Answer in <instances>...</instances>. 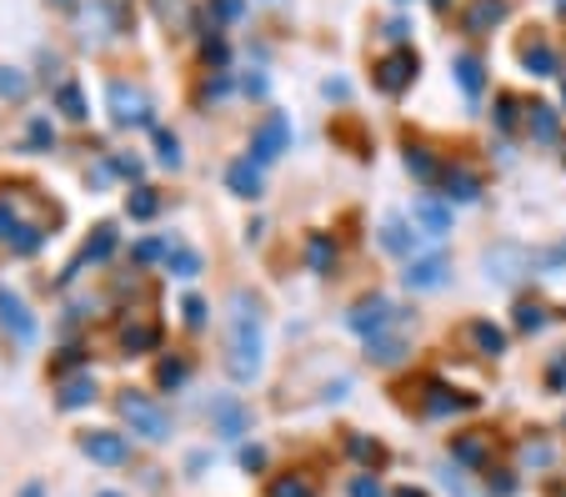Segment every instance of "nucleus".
Wrapping results in <instances>:
<instances>
[{"label": "nucleus", "instance_id": "f257e3e1", "mask_svg": "<svg viewBox=\"0 0 566 497\" xmlns=\"http://www.w3.org/2000/svg\"><path fill=\"white\" fill-rule=\"evenodd\" d=\"M261 352H266V317L251 292L231 297V332H226V372L235 382H251L261 372Z\"/></svg>", "mask_w": 566, "mask_h": 497}, {"label": "nucleus", "instance_id": "f03ea898", "mask_svg": "<svg viewBox=\"0 0 566 497\" xmlns=\"http://www.w3.org/2000/svg\"><path fill=\"white\" fill-rule=\"evenodd\" d=\"M120 417L130 422V433H140L146 443H166L171 437V417H166V407H160L156 397H146V392H120Z\"/></svg>", "mask_w": 566, "mask_h": 497}, {"label": "nucleus", "instance_id": "7ed1b4c3", "mask_svg": "<svg viewBox=\"0 0 566 497\" xmlns=\"http://www.w3.org/2000/svg\"><path fill=\"white\" fill-rule=\"evenodd\" d=\"M45 241V227L31 217H21V206H15V196L0 191V247L21 251V257H31V251H41Z\"/></svg>", "mask_w": 566, "mask_h": 497}, {"label": "nucleus", "instance_id": "20e7f679", "mask_svg": "<svg viewBox=\"0 0 566 497\" xmlns=\"http://www.w3.org/2000/svg\"><path fill=\"white\" fill-rule=\"evenodd\" d=\"M417 71H421V55L411 51V45H396L391 55H381V61L371 65V81L381 96H401V91H411Z\"/></svg>", "mask_w": 566, "mask_h": 497}, {"label": "nucleus", "instance_id": "39448f33", "mask_svg": "<svg viewBox=\"0 0 566 497\" xmlns=\"http://www.w3.org/2000/svg\"><path fill=\"white\" fill-rule=\"evenodd\" d=\"M451 336H457V346L461 352H471V358H486V362L506 358V332L492 322V317H467Z\"/></svg>", "mask_w": 566, "mask_h": 497}, {"label": "nucleus", "instance_id": "423d86ee", "mask_svg": "<svg viewBox=\"0 0 566 497\" xmlns=\"http://www.w3.org/2000/svg\"><path fill=\"white\" fill-rule=\"evenodd\" d=\"M346 322H352V332H361L366 342H371V336L396 332V327H401V312H396L391 297H361V302L352 307V317H346Z\"/></svg>", "mask_w": 566, "mask_h": 497}, {"label": "nucleus", "instance_id": "0eeeda50", "mask_svg": "<svg viewBox=\"0 0 566 497\" xmlns=\"http://www.w3.org/2000/svg\"><path fill=\"white\" fill-rule=\"evenodd\" d=\"M281 152H291V121L281 116V111H271V116L256 126V136H251V162L271 166Z\"/></svg>", "mask_w": 566, "mask_h": 497}, {"label": "nucleus", "instance_id": "6e6552de", "mask_svg": "<svg viewBox=\"0 0 566 497\" xmlns=\"http://www.w3.org/2000/svg\"><path fill=\"white\" fill-rule=\"evenodd\" d=\"M516 6H522V0H471L467 11H461V31H467V35H492V31H502V25L512 21Z\"/></svg>", "mask_w": 566, "mask_h": 497}, {"label": "nucleus", "instance_id": "1a4fd4ad", "mask_svg": "<svg viewBox=\"0 0 566 497\" xmlns=\"http://www.w3.org/2000/svg\"><path fill=\"white\" fill-rule=\"evenodd\" d=\"M106 96H111V116H116V126H150V101H146L140 86H130V81H111Z\"/></svg>", "mask_w": 566, "mask_h": 497}, {"label": "nucleus", "instance_id": "9d476101", "mask_svg": "<svg viewBox=\"0 0 566 497\" xmlns=\"http://www.w3.org/2000/svg\"><path fill=\"white\" fill-rule=\"evenodd\" d=\"M516 55H522V65L532 71V76H562V55H556L552 35L542 31V25H532V35H526L522 45H516Z\"/></svg>", "mask_w": 566, "mask_h": 497}, {"label": "nucleus", "instance_id": "9b49d317", "mask_svg": "<svg viewBox=\"0 0 566 497\" xmlns=\"http://www.w3.org/2000/svg\"><path fill=\"white\" fill-rule=\"evenodd\" d=\"M81 453H86L91 463H101V467H120V463H130L126 437L111 433V427H96V433H81Z\"/></svg>", "mask_w": 566, "mask_h": 497}, {"label": "nucleus", "instance_id": "f8f14e48", "mask_svg": "<svg viewBox=\"0 0 566 497\" xmlns=\"http://www.w3.org/2000/svg\"><path fill=\"white\" fill-rule=\"evenodd\" d=\"M411 227H417L421 237H447L451 231V201L447 196H417V206H411Z\"/></svg>", "mask_w": 566, "mask_h": 497}, {"label": "nucleus", "instance_id": "ddd939ff", "mask_svg": "<svg viewBox=\"0 0 566 497\" xmlns=\"http://www.w3.org/2000/svg\"><path fill=\"white\" fill-rule=\"evenodd\" d=\"M481 191H486V182H481L476 166L447 162V172H441V196H447V201H476Z\"/></svg>", "mask_w": 566, "mask_h": 497}, {"label": "nucleus", "instance_id": "4468645a", "mask_svg": "<svg viewBox=\"0 0 566 497\" xmlns=\"http://www.w3.org/2000/svg\"><path fill=\"white\" fill-rule=\"evenodd\" d=\"M401 281H407L411 292H437V287L451 281V261L447 257H417V261H407Z\"/></svg>", "mask_w": 566, "mask_h": 497}, {"label": "nucleus", "instance_id": "2eb2a0df", "mask_svg": "<svg viewBox=\"0 0 566 497\" xmlns=\"http://www.w3.org/2000/svg\"><path fill=\"white\" fill-rule=\"evenodd\" d=\"M0 322H6V332H11L21 346L35 342V317H31V307L11 292V287H0Z\"/></svg>", "mask_w": 566, "mask_h": 497}, {"label": "nucleus", "instance_id": "dca6fc26", "mask_svg": "<svg viewBox=\"0 0 566 497\" xmlns=\"http://www.w3.org/2000/svg\"><path fill=\"white\" fill-rule=\"evenodd\" d=\"M381 247L391 251V257H401V261H417L421 231H417V227H407L401 217H386V221H381Z\"/></svg>", "mask_w": 566, "mask_h": 497}, {"label": "nucleus", "instance_id": "f3484780", "mask_svg": "<svg viewBox=\"0 0 566 497\" xmlns=\"http://www.w3.org/2000/svg\"><path fill=\"white\" fill-rule=\"evenodd\" d=\"M526 136L552 146V141L562 136V111H556L552 101H532V106H526Z\"/></svg>", "mask_w": 566, "mask_h": 497}, {"label": "nucleus", "instance_id": "a211bd4d", "mask_svg": "<svg viewBox=\"0 0 566 497\" xmlns=\"http://www.w3.org/2000/svg\"><path fill=\"white\" fill-rule=\"evenodd\" d=\"M407 172L417 176L421 186H437L441 172H447V162H441L437 152H431L427 141H407Z\"/></svg>", "mask_w": 566, "mask_h": 497}, {"label": "nucleus", "instance_id": "6ab92c4d", "mask_svg": "<svg viewBox=\"0 0 566 497\" xmlns=\"http://www.w3.org/2000/svg\"><path fill=\"white\" fill-rule=\"evenodd\" d=\"M451 457H461V463H471V467H492V433L451 437Z\"/></svg>", "mask_w": 566, "mask_h": 497}, {"label": "nucleus", "instance_id": "aec40b11", "mask_svg": "<svg viewBox=\"0 0 566 497\" xmlns=\"http://www.w3.org/2000/svg\"><path fill=\"white\" fill-rule=\"evenodd\" d=\"M226 186H231L235 196H247V201H256V196H261V166L251 162V156L231 162V166H226Z\"/></svg>", "mask_w": 566, "mask_h": 497}, {"label": "nucleus", "instance_id": "412c9836", "mask_svg": "<svg viewBox=\"0 0 566 497\" xmlns=\"http://www.w3.org/2000/svg\"><path fill=\"white\" fill-rule=\"evenodd\" d=\"M451 65H457V86L467 91V101H481V91H486V65H481V55L461 51Z\"/></svg>", "mask_w": 566, "mask_h": 497}, {"label": "nucleus", "instance_id": "4be33fe9", "mask_svg": "<svg viewBox=\"0 0 566 497\" xmlns=\"http://www.w3.org/2000/svg\"><path fill=\"white\" fill-rule=\"evenodd\" d=\"M211 422H216V433L221 437H241L247 433V407L235 397H216L211 402Z\"/></svg>", "mask_w": 566, "mask_h": 497}, {"label": "nucleus", "instance_id": "5701e85b", "mask_svg": "<svg viewBox=\"0 0 566 497\" xmlns=\"http://www.w3.org/2000/svg\"><path fill=\"white\" fill-rule=\"evenodd\" d=\"M366 358H371L376 367H396V362L407 358V336H396V332L371 336V342H366Z\"/></svg>", "mask_w": 566, "mask_h": 497}, {"label": "nucleus", "instance_id": "b1692460", "mask_svg": "<svg viewBox=\"0 0 566 497\" xmlns=\"http://www.w3.org/2000/svg\"><path fill=\"white\" fill-rule=\"evenodd\" d=\"M306 267H311V271H332V267H336V241H332V231H311V237H306Z\"/></svg>", "mask_w": 566, "mask_h": 497}, {"label": "nucleus", "instance_id": "393cba45", "mask_svg": "<svg viewBox=\"0 0 566 497\" xmlns=\"http://www.w3.org/2000/svg\"><path fill=\"white\" fill-rule=\"evenodd\" d=\"M421 407H427L431 417H447V412L471 407V397H457V392H447L441 382H427V397H421Z\"/></svg>", "mask_w": 566, "mask_h": 497}, {"label": "nucleus", "instance_id": "a878e982", "mask_svg": "<svg viewBox=\"0 0 566 497\" xmlns=\"http://www.w3.org/2000/svg\"><path fill=\"white\" fill-rule=\"evenodd\" d=\"M120 342H126V352H156L160 327L156 322H126L120 327Z\"/></svg>", "mask_w": 566, "mask_h": 497}, {"label": "nucleus", "instance_id": "bb28decb", "mask_svg": "<svg viewBox=\"0 0 566 497\" xmlns=\"http://www.w3.org/2000/svg\"><path fill=\"white\" fill-rule=\"evenodd\" d=\"M546 312H552L546 302H536V297H522V302H516V317H512L516 332H526V336L542 332V327H546Z\"/></svg>", "mask_w": 566, "mask_h": 497}, {"label": "nucleus", "instance_id": "cd10ccee", "mask_svg": "<svg viewBox=\"0 0 566 497\" xmlns=\"http://www.w3.org/2000/svg\"><path fill=\"white\" fill-rule=\"evenodd\" d=\"M496 126L502 131H522L526 126V106H522L516 91H502V96H496Z\"/></svg>", "mask_w": 566, "mask_h": 497}, {"label": "nucleus", "instance_id": "c85d7f7f", "mask_svg": "<svg viewBox=\"0 0 566 497\" xmlns=\"http://www.w3.org/2000/svg\"><path fill=\"white\" fill-rule=\"evenodd\" d=\"M91 397H96V382H91V377H75V382H65L61 407H86Z\"/></svg>", "mask_w": 566, "mask_h": 497}, {"label": "nucleus", "instance_id": "c756f323", "mask_svg": "<svg viewBox=\"0 0 566 497\" xmlns=\"http://www.w3.org/2000/svg\"><path fill=\"white\" fill-rule=\"evenodd\" d=\"M271 497H316V487H311L301 473H291V477H276V483H271Z\"/></svg>", "mask_w": 566, "mask_h": 497}, {"label": "nucleus", "instance_id": "7c9ffc66", "mask_svg": "<svg viewBox=\"0 0 566 497\" xmlns=\"http://www.w3.org/2000/svg\"><path fill=\"white\" fill-rule=\"evenodd\" d=\"M61 111L71 121H86V96H81V86H75V81H65V86H61Z\"/></svg>", "mask_w": 566, "mask_h": 497}, {"label": "nucleus", "instance_id": "2f4dec72", "mask_svg": "<svg viewBox=\"0 0 566 497\" xmlns=\"http://www.w3.org/2000/svg\"><path fill=\"white\" fill-rule=\"evenodd\" d=\"M166 267H171L176 277H196V271H201V257H196V251H186V247H171Z\"/></svg>", "mask_w": 566, "mask_h": 497}, {"label": "nucleus", "instance_id": "473e14b6", "mask_svg": "<svg viewBox=\"0 0 566 497\" xmlns=\"http://www.w3.org/2000/svg\"><path fill=\"white\" fill-rule=\"evenodd\" d=\"M156 191H150V186H136V191H130V217H140V221H146V217H156Z\"/></svg>", "mask_w": 566, "mask_h": 497}, {"label": "nucleus", "instance_id": "72a5a7b5", "mask_svg": "<svg viewBox=\"0 0 566 497\" xmlns=\"http://www.w3.org/2000/svg\"><path fill=\"white\" fill-rule=\"evenodd\" d=\"M156 152H160V162L166 166H181V141H176L171 131H160L156 136Z\"/></svg>", "mask_w": 566, "mask_h": 497}, {"label": "nucleus", "instance_id": "f704fd0d", "mask_svg": "<svg viewBox=\"0 0 566 497\" xmlns=\"http://www.w3.org/2000/svg\"><path fill=\"white\" fill-rule=\"evenodd\" d=\"M111 247H116V231H111V227H96V241L86 247V261H101Z\"/></svg>", "mask_w": 566, "mask_h": 497}, {"label": "nucleus", "instance_id": "c9c22d12", "mask_svg": "<svg viewBox=\"0 0 566 497\" xmlns=\"http://www.w3.org/2000/svg\"><path fill=\"white\" fill-rule=\"evenodd\" d=\"M546 387H552V392H566V346L552 358V367H546Z\"/></svg>", "mask_w": 566, "mask_h": 497}, {"label": "nucleus", "instance_id": "e433bc0d", "mask_svg": "<svg viewBox=\"0 0 566 497\" xmlns=\"http://www.w3.org/2000/svg\"><path fill=\"white\" fill-rule=\"evenodd\" d=\"M186 377H191V367H186L181 358H176V362H160V382H166V387H181Z\"/></svg>", "mask_w": 566, "mask_h": 497}, {"label": "nucleus", "instance_id": "4c0bfd02", "mask_svg": "<svg viewBox=\"0 0 566 497\" xmlns=\"http://www.w3.org/2000/svg\"><path fill=\"white\" fill-rule=\"evenodd\" d=\"M352 497H386V487L376 483V473H371V477L356 473V477H352Z\"/></svg>", "mask_w": 566, "mask_h": 497}, {"label": "nucleus", "instance_id": "58836bf2", "mask_svg": "<svg viewBox=\"0 0 566 497\" xmlns=\"http://www.w3.org/2000/svg\"><path fill=\"white\" fill-rule=\"evenodd\" d=\"M0 96H25V76H6V71H0Z\"/></svg>", "mask_w": 566, "mask_h": 497}, {"label": "nucleus", "instance_id": "ea45409f", "mask_svg": "<svg viewBox=\"0 0 566 497\" xmlns=\"http://www.w3.org/2000/svg\"><path fill=\"white\" fill-rule=\"evenodd\" d=\"M186 322H191V327L206 322V302H201V297H186Z\"/></svg>", "mask_w": 566, "mask_h": 497}, {"label": "nucleus", "instance_id": "a19ab883", "mask_svg": "<svg viewBox=\"0 0 566 497\" xmlns=\"http://www.w3.org/2000/svg\"><path fill=\"white\" fill-rule=\"evenodd\" d=\"M352 453H356V457H371V463H381V447L366 443V437H352Z\"/></svg>", "mask_w": 566, "mask_h": 497}, {"label": "nucleus", "instance_id": "79ce46f5", "mask_svg": "<svg viewBox=\"0 0 566 497\" xmlns=\"http://www.w3.org/2000/svg\"><path fill=\"white\" fill-rule=\"evenodd\" d=\"M31 141H35V146H45V141H55V131L45 126V121H35V126H31Z\"/></svg>", "mask_w": 566, "mask_h": 497}, {"label": "nucleus", "instance_id": "37998d69", "mask_svg": "<svg viewBox=\"0 0 566 497\" xmlns=\"http://www.w3.org/2000/svg\"><path fill=\"white\" fill-rule=\"evenodd\" d=\"M216 11H221L226 21H235V15H241V0H216Z\"/></svg>", "mask_w": 566, "mask_h": 497}, {"label": "nucleus", "instance_id": "c03bdc74", "mask_svg": "<svg viewBox=\"0 0 566 497\" xmlns=\"http://www.w3.org/2000/svg\"><path fill=\"white\" fill-rule=\"evenodd\" d=\"M391 497H427L421 487H401V493H391Z\"/></svg>", "mask_w": 566, "mask_h": 497}, {"label": "nucleus", "instance_id": "a18cd8bd", "mask_svg": "<svg viewBox=\"0 0 566 497\" xmlns=\"http://www.w3.org/2000/svg\"><path fill=\"white\" fill-rule=\"evenodd\" d=\"M431 11H441V15H447V11H451V0H431Z\"/></svg>", "mask_w": 566, "mask_h": 497}, {"label": "nucleus", "instance_id": "49530a36", "mask_svg": "<svg viewBox=\"0 0 566 497\" xmlns=\"http://www.w3.org/2000/svg\"><path fill=\"white\" fill-rule=\"evenodd\" d=\"M556 11H562V15H566V0H556Z\"/></svg>", "mask_w": 566, "mask_h": 497}, {"label": "nucleus", "instance_id": "de8ad7c7", "mask_svg": "<svg viewBox=\"0 0 566 497\" xmlns=\"http://www.w3.org/2000/svg\"><path fill=\"white\" fill-rule=\"evenodd\" d=\"M96 497H120V493H96Z\"/></svg>", "mask_w": 566, "mask_h": 497}, {"label": "nucleus", "instance_id": "09e8293b", "mask_svg": "<svg viewBox=\"0 0 566 497\" xmlns=\"http://www.w3.org/2000/svg\"><path fill=\"white\" fill-rule=\"evenodd\" d=\"M562 101H566V76H562Z\"/></svg>", "mask_w": 566, "mask_h": 497}, {"label": "nucleus", "instance_id": "8fccbe9b", "mask_svg": "<svg viewBox=\"0 0 566 497\" xmlns=\"http://www.w3.org/2000/svg\"><path fill=\"white\" fill-rule=\"evenodd\" d=\"M556 497H566V487H562V493H556Z\"/></svg>", "mask_w": 566, "mask_h": 497}]
</instances>
